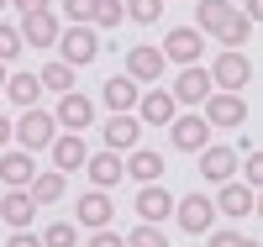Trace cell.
Returning <instances> with one entry per match:
<instances>
[{
	"instance_id": "obj_1",
	"label": "cell",
	"mask_w": 263,
	"mask_h": 247,
	"mask_svg": "<svg viewBox=\"0 0 263 247\" xmlns=\"http://www.w3.org/2000/svg\"><path fill=\"white\" fill-rule=\"evenodd\" d=\"M195 32H211L227 53H242V42L253 37V21L232 11V0H195Z\"/></svg>"
},
{
	"instance_id": "obj_2",
	"label": "cell",
	"mask_w": 263,
	"mask_h": 247,
	"mask_svg": "<svg viewBox=\"0 0 263 247\" xmlns=\"http://www.w3.org/2000/svg\"><path fill=\"white\" fill-rule=\"evenodd\" d=\"M211 89H221V95H242V89L253 84V58L248 53H216L211 63Z\"/></svg>"
},
{
	"instance_id": "obj_3",
	"label": "cell",
	"mask_w": 263,
	"mask_h": 247,
	"mask_svg": "<svg viewBox=\"0 0 263 247\" xmlns=\"http://www.w3.org/2000/svg\"><path fill=\"white\" fill-rule=\"evenodd\" d=\"M11 131H16V142H21V153H37V147H48L53 137H58V121H53V110H27L21 121H11Z\"/></svg>"
},
{
	"instance_id": "obj_4",
	"label": "cell",
	"mask_w": 263,
	"mask_h": 247,
	"mask_svg": "<svg viewBox=\"0 0 263 247\" xmlns=\"http://www.w3.org/2000/svg\"><path fill=\"white\" fill-rule=\"evenodd\" d=\"M200 105H205V110H200L205 126H242V121H248V100H242V95H221V89H211Z\"/></svg>"
},
{
	"instance_id": "obj_5",
	"label": "cell",
	"mask_w": 263,
	"mask_h": 247,
	"mask_svg": "<svg viewBox=\"0 0 263 247\" xmlns=\"http://www.w3.org/2000/svg\"><path fill=\"white\" fill-rule=\"evenodd\" d=\"M163 63H179V69H190V63H200V53H205V37L195 32V27H174L168 37H163Z\"/></svg>"
},
{
	"instance_id": "obj_6",
	"label": "cell",
	"mask_w": 263,
	"mask_h": 247,
	"mask_svg": "<svg viewBox=\"0 0 263 247\" xmlns=\"http://www.w3.org/2000/svg\"><path fill=\"white\" fill-rule=\"evenodd\" d=\"M174 221H179V232L205 237V232H211V221H216V205H211L205 195H184V200H174Z\"/></svg>"
},
{
	"instance_id": "obj_7",
	"label": "cell",
	"mask_w": 263,
	"mask_h": 247,
	"mask_svg": "<svg viewBox=\"0 0 263 247\" xmlns=\"http://www.w3.org/2000/svg\"><path fill=\"white\" fill-rule=\"evenodd\" d=\"M58 53H63V63H69V69H79V63H95V53H100L95 27H69V32H58Z\"/></svg>"
},
{
	"instance_id": "obj_8",
	"label": "cell",
	"mask_w": 263,
	"mask_h": 247,
	"mask_svg": "<svg viewBox=\"0 0 263 247\" xmlns=\"http://www.w3.org/2000/svg\"><path fill=\"white\" fill-rule=\"evenodd\" d=\"M53 121H58L63 131H84V126L95 121V100H90V95H79V89H69V95H58Z\"/></svg>"
},
{
	"instance_id": "obj_9",
	"label": "cell",
	"mask_w": 263,
	"mask_h": 247,
	"mask_svg": "<svg viewBox=\"0 0 263 247\" xmlns=\"http://www.w3.org/2000/svg\"><path fill=\"white\" fill-rule=\"evenodd\" d=\"M111 216H116V205H111V195H105V189L79 195V205H74V221H79V226H90V232H105V226H111Z\"/></svg>"
},
{
	"instance_id": "obj_10",
	"label": "cell",
	"mask_w": 263,
	"mask_h": 247,
	"mask_svg": "<svg viewBox=\"0 0 263 247\" xmlns=\"http://www.w3.org/2000/svg\"><path fill=\"white\" fill-rule=\"evenodd\" d=\"M168 142L179 153H200V147H211V126L200 116H174L168 121Z\"/></svg>"
},
{
	"instance_id": "obj_11",
	"label": "cell",
	"mask_w": 263,
	"mask_h": 247,
	"mask_svg": "<svg viewBox=\"0 0 263 247\" xmlns=\"http://www.w3.org/2000/svg\"><path fill=\"white\" fill-rule=\"evenodd\" d=\"M168 216H174V195L163 184H142L137 189V221L142 226H158V221H168Z\"/></svg>"
},
{
	"instance_id": "obj_12",
	"label": "cell",
	"mask_w": 263,
	"mask_h": 247,
	"mask_svg": "<svg viewBox=\"0 0 263 247\" xmlns=\"http://www.w3.org/2000/svg\"><path fill=\"white\" fill-rule=\"evenodd\" d=\"M21 48H58V16L53 11H37V16H21Z\"/></svg>"
},
{
	"instance_id": "obj_13",
	"label": "cell",
	"mask_w": 263,
	"mask_h": 247,
	"mask_svg": "<svg viewBox=\"0 0 263 247\" xmlns=\"http://www.w3.org/2000/svg\"><path fill=\"white\" fill-rule=\"evenodd\" d=\"M174 105H200L205 95H211V74L200 69V63H190V69H179V79H174Z\"/></svg>"
},
{
	"instance_id": "obj_14",
	"label": "cell",
	"mask_w": 263,
	"mask_h": 247,
	"mask_svg": "<svg viewBox=\"0 0 263 247\" xmlns=\"http://www.w3.org/2000/svg\"><path fill=\"white\" fill-rule=\"evenodd\" d=\"M163 69H168V63H163L158 48H142V42H137V48H126V79H132V84L163 79Z\"/></svg>"
},
{
	"instance_id": "obj_15",
	"label": "cell",
	"mask_w": 263,
	"mask_h": 247,
	"mask_svg": "<svg viewBox=\"0 0 263 247\" xmlns=\"http://www.w3.org/2000/svg\"><path fill=\"white\" fill-rule=\"evenodd\" d=\"M137 116H142V126H168L179 116V105H174L168 89H147V95H137Z\"/></svg>"
},
{
	"instance_id": "obj_16",
	"label": "cell",
	"mask_w": 263,
	"mask_h": 247,
	"mask_svg": "<svg viewBox=\"0 0 263 247\" xmlns=\"http://www.w3.org/2000/svg\"><path fill=\"white\" fill-rule=\"evenodd\" d=\"M32 216H37V205H32L27 189H6V195H0V221H6L11 232H27Z\"/></svg>"
},
{
	"instance_id": "obj_17",
	"label": "cell",
	"mask_w": 263,
	"mask_h": 247,
	"mask_svg": "<svg viewBox=\"0 0 263 247\" xmlns=\"http://www.w3.org/2000/svg\"><path fill=\"white\" fill-rule=\"evenodd\" d=\"M121 174H132L137 184H158V179H163V153L132 147V158H121Z\"/></svg>"
},
{
	"instance_id": "obj_18",
	"label": "cell",
	"mask_w": 263,
	"mask_h": 247,
	"mask_svg": "<svg viewBox=\"0 0 263 247\" xmlns=\"http://www.w3.org/2000/svg\"><path fill=\"white\" fill-rule=\"evenodd\" d=\"M48 147H53V168H58V174H74V168H84V158H90L79 131H63V137H53Z\"/></svg>"
},
{
	"instance_id": "obj_19",
	"label": "cell",
	"mask_w": 263,
	"mask_h": 247,
	"mask_svg": "<svg viewBox=\"0 0 263 247\" xmlns=\"http://www.w3.org/2000/svg\"><path fill=\"white\" fill-rule=\"evenodd\" d=\"M211 205L221 211V216H253V211H258V189L227 179V184H221V200H211Z\"/></svg>"
},
{
	"instance_id": "obj_20",
	"label": "cell",
	"mask_w": 263,
	"mask_h": 247,
	"mask_svg": "<svg viewBox=\"0 0 263 247\" xmlns=\"http://www.w3.org/2000/svg\"><path fill=\"white\" fill-rule=\"evenodd\" d=\"M32 174H37V163H32V153H0V184L6 189H27L32 184Z\"/></svg>"
},
{
	"instance_id": "obj_21",
	"label": "cell",
	"mask_w": 263,
	"mask_h": 247,
	"mask_svg": "<svg viewBox=\"0 0 263 247\" xmlns=\"http://www.w3.org/2000/svg\"><path fill=\"white\" fill-rule=\"evenodd\" d=\"M84 174H90V184L95 189H111V184H121V153H95V158H84Z\"/></svg>"
},
{
	"instance_id": "obj_22",
	"label": "cell",
	"mask_w": 263,
	"mask_h": 247,
	"mask_svg": "<svg viewBox=\"0 0 263 247\" xmlns=\"http://www.w3.org/2000/svg\"><path fill=\"white\" fill-rule=\"evenodd\" d=\"M137 131H142L137 116H111L105 121V153H132L137 147Z\"/></svg>"
},
{
	"instance_id": "obj_23",
	"label": "cell",
	"mask_w": 263,
	"mask_h": 247,
	"mask_svg": "<svg viewBox=\"0 0 263 247\" xmlns=\"http://www.w3.org/2000/svg\"><path fill=\"white\" fill-rule=\"evenodd\" d=\"M200 174L211 179V184H227V179L237 174V153L232 147H200Z\"/></svg>"
},
{
	"instance_id": "obj_24",
	"label": "cell",
	"mask_w": 263,
	"mask_h": 247,
	"mask_svg": "<svg viewBox=\"0 0 263 247\" xmlns=\"http://www.w3.org/2000/svg\"><path fill=\"white\" fill-rule=\"evenodd\" d=\"M100 100L116 110V116H132L137 110V84H132L126 74H116V79H105V89H100Z\"/></svg>"
},
{
	"instance_id": "obj_25",
	"label": "cell",
	"mask_w": 263,
	"mask_h": 247,
	"mask_svg": "<svg viewBox=\"0 0 263 247\" xmlns=\"http://www.w3.org/2000/svg\"><path fill=\"white\" fill-rule=\"evenodd\" d=\"M63 174L58 168H48V174H32V184H27V195H32V205H53V200H63Z\"/></svg>"
},
{
	"instance_id": "obj_26",
	"label": "cell",
	"mask_w": 263,
	"mask_h": 247,
	"mask_svg": "<svg viewBox=\"0 0 263 247\" xmlns=\"http://www.w3.org/2000/svg\"><path fill=\"white\" fill-rule=\"evenodd\" d=\"M6 95H11V105L32 110L37 95H42V84H37V74H11V79H6Z\"/></svg>"
},
{
	"instance_id": "obj_27",
	"label": "cell",
	"mask_w": 263,
	"mask_h": 247,
	"mask_svg": "<svg viewBox=\"0 0 263 247\" xmlns=\"http://www.w3.org/2000/svg\"><path fill=\"white\" fill-rule=\"evenodd\" d=\"M37 84H42V89H53V95H69V89H74V69H69L63 58H53V63H42Z\"/></svg>"
},
{
	"instance_id": "obj_28",
	"label": "cell",
	"mask_w": 263,
	"mask_h": 247,
	"mask_svg": "<svg viewBox=\"0 0 263 247\" xmlns=\"http://www.w3.org/2000/svg\"><path fill=\"white\" fill-rule=\"evenodd\" d=\"M121 16H132L137 27H153L163 16V0H121Z\"/></svg>"
},
{
	"instance_id": "obj_29",
	"label": "cell",
	"mask_w": 263,
	"mask_h": 247,
	"mask_svg": "<svg viewBox=\"0 0 263 247\" xmlns=\"http://www.w3.org/2000/svg\"><path fill=\"white\" fill-rule=\"evenodd\" d=\"M126 247H168V237H163V226H142V221H137V226H132V237H121Z\"/></svg>"
},
{
	"instance_id": "obj_30",
	"label": "cell",
	"mask_w": 263,
	"mask_h": 247,
	"mask_svg": "<svg viewBox=\"0 0 263 247\" xmlns=\"http://www.w3.org/2000/svg\"><path fill=\"white\" fill-rule=\"evenodd\" d=\"M37 242H42V247H74V242H79V232L69 226V221H53V226H48V232H42Z\"/></svg>"
},
{
	"instance_id": "obj_31",
	"label": "cell",
	"mask_w": 263,
	"mask_h": 247,
	"mask_svg": "<svg viewBox=\"0 0 263 247\" xmlns=\"http://www.w3.org/2000/svg\"><path fill=\"white\" fill-rule=\"evenodd\" d=\"M90 21H95V27H105V32L121 27V21H126V16H121V0H95V16H90Z\"/></svg>"
},
{
	"instance_id": "obj_32",
	"label": "cell",
	"mask_w": 263,
	"mask_h": 247,
	"mask_svg": "<svg viewBox=\"0 0 263 247\" xmlns=\"http://www.w3.org/2000/svg\"><path fill=\"white\" fill-rule=\"evenodd\" d=\"M16 58H21V32L11 21H0V63H16Z\"/></svg>"
},
{
	"instance_id": "obj_33",
	"label": "cell",
	"mask_w": 263,
	"mask_h": 247,
	"mask_svg": "<svg viewBox=\"0 0 263 247\" xmlns=\"http://www.w3.org/2000/svg\"><path fill=\"white\" fill-rule=\"evenodd\" d=\"M63 11H69L74 27H90V16H95V0H63Z\"/></svg>"
},
{
	"instance_id": "obj_34",
	"label": "cell",
	"mask_w": 263,
	"mask_h": 247,
	"mask_svg": "<svg viewBox=\"0 0 263 247\" xmlns=\"http://www.w3.org/2000/svg\"><path fill=\"white\" fill-rule=\"evenodd\" d=\"M211 247H258V242L242 232H211Z\"/></svg>"
},
{
	"instance_id": "obj_35",
	"label": "cell",
	"mask_w": 263,
	"mask_h": 247,
	"mask_svg": "<svg viewBox=\"0 0 263 247\" xmlns=\"http://www.w3.org/2000/svg\"><path fill=\"white\" fill-rule=\"evenodd\" d=\"M90 247H126V242H121L111 226H105V232H95V237H90Z\"/></svg>"
},
{
	"instance_id": "obj_36",
	"label": "cell",
	"mask_w": 263,
	"mask_h": 247,
	"mask_svg": "<svg viewBox=\"0 0 263 247\" xmlns=\"http://www.w3.org/2000/svg\"><path fill=\"white\" fill-rule=\"evenodd\" d=\"M237 16H248L253 27H258V21H263V0H242V11H237Z\"/></svg>"
},
{
	"instance_id": "obj_37",
	"label": "cell",
	"mask_w": 263,
	"mask_h": 247,
	"mask_svg": "<svg viewBox=\"0 0 263 247\" xmlns=\"http://www.w3.org/2000/svg\"><path fill=\"white\" fill-rule=\"evenodd\" d=\"M11 6H16L21 16H37V11H48V0H11Z\"/></svg>"
},
{
	"instance_id": "obj_38",
	"label": "cell",
	"mask_w": 263,
	"mask_h": 247,
	"mask_svg": "<svg viewBox=\"0 0 263 247\" xmlns=\"http://www.w3.org/2000/svg\"><path fill=\"white\" fill-rule=\"evenodd\" d=\"M6 247H42V242H37L32 232H11V242H6Z\"/></svg>"
},
{
	"instance_id": "obj_39",
	"label": "cell",
	"mask_w": 263,
	"mask_h": 247,
	"mask_svg": "<svg viewBox=\"0 0 263 247\" xmlns=\"http://www.w3.org/2000/svg\"><path fill=\"white\" fill-rule=\"evenodd\" d=\"M11 142V116H0V147Z\"/></svg>"
},
{
	"instance_id": "obj_40",
	"label": "cell",
	"mask_w": 263,
	"mask_h": 247,
	"mask_svg": "<svg viewBox=\"0 0 263 247\" xmlns=\"http://www.w3.org/2000/svg\"><path fill=\"white\" fill-rule=\"evenodd\" d=\"M0 89H6V63H0Z\"/></svg>"
},
{
	"instance_id": "obj_41",
	"label": "cell",
	"mask_w": 263,
	"mask_h": 247,
	"mask_svg": "<svg viewBox=\"0 0 263 247\" xmlns=\"http://www.w3.org/2000/svg\"><path fill=\"white\" fill-rule=\"evenodd\" d=\"M0 11H6V0H0Z\"/></svg>"
}]
</instances>
